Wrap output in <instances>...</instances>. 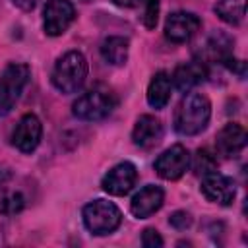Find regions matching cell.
Instances as JSON below:
<instances>
[{"mask_svg": "<svg viewBox=\"0 0 248 248\" xmlns=\"http://www.w3.org/2000/svg\"><path fill=\"white\" fill-rule=\"evenodd\" d=\"M207 76L205 64L202 60H190V62H182L176 66L174 74H172V83L178 91L188 93L192 91L196 85H200Z\"/></svg>", "mask_w": 248, "mask_h": 248, "instance_id": "cell-14", "label": "cell"}, {"mask_svg": "<svg viewBox=\"0 0 248 248\" xmlns=\"http://www.w3.org/2000/svg\"><path fill=\"white\" fill-rule=\"evenodd\" d=\"M81 215H83V225L87 227V231L99 236L110 234L122 223V213L116 207V203L108 200H101V198L89 202L83 207Z\"/></svg>", "mask_w": 248, "mask_h": 248, "instance_id": "cell-4", "label": "cell"}, {"mask_svg": "<svg viewBox=\"0 0 248 248\" xmlns=\"http://www.w3.org/2000/svg\"><path fill=\"white\" fill-rule=\"evenodd\" d=\"M200 190L205 196V200L219 203V205H231L234 202V196H236L234 180L227 174L217 172V170H211V172L202 176Z\"/></svg>", "mask_w": 248, "mask_h": 248, "instance_id": "cell-8", "label": "cell"}, {"mask_svg": "<svg viewBox=\"0 0 248 248\" xmlns=\"http://www.w3.org/2000/svg\"><path fill=\"white\" fill-rule=\"evenodd\" d=\"M76 19V8L70 0H46L43 10V29L50 37L62 35Z\"/></svg>", "mask_w": 248, "mask_h": 248, "instance_id": "cell-6", "label": "cell"}, {"mask_svg": "<svg viewBox=\"0 0 248 248\" xmlns=\"http://www.w3.org/2000/svg\"><path fill=\"white\" fill-rule=\"evenodd\" d=\"M138 180V170L132 163L124 161L114 165L101 180V188L110 196H126Z\"/></svg>", "mask_w": 248, "mask_h": 248, "instance_id": "cell-10", "label": "cell"}, {"mask_svg": "<svg viewBox=\"0 0 248 248\" xmlns=\"http://www.w3.org/2000/svg\"><path fill=\"white\" fill-rule=\"evenodd\" d=\"M190 165V155L188 149L180 143L170 145L169 149H165L157 159H155V172L165 178V180H176L180 178Z\"/></svg>", "mask_w": 248, "mask_h": 248, "instance_id": "cell-7", "label": "cell"}, {"mask_svg": "<svg viewBox=\"0 0 248 248\" xmlns=\"http://www.w3.org/2000/svg\"><path fill=\"white\" fill-rule=\"evenodd\" d=\"M215 147L223 157H236L246 147V130L236 122L225 124L215 136Z\"/></svg>", "mask_w": 248, "mask_h": 248, "instance_id": "cell-12", "label": "cell"}, {"mask_svg": "<svg viewBox=\"0 0 248 248\" xmlns=\"http://www.w3.org/2000/svg\"><path fill=\"white\" fill-rule=\"evenodd\" d=\"M118 105L116 95L103 87L97 85L89 91H85L83 95H79L74 105H72V112L76 118L79 120H87V122H95V120H103L107 118Z\"/></svg>", "mask_w": 248, "mask_h": 248, "instance_id": "cell-3", "label": "cell"}, {"mask_svg": "<svg viewBox=\"0 0 248 248\" xmlns=\"http://www.w3.org/2000/svg\"><path fill=\"white\" fill-rule=\"evenodd\" d=\"M170 89H172V81L170 76L167 72H157L149 85H147V103L153 108H165L167 103L170 101Z\"/></svg>", "mask_w": 248, "mask_h": 248, "instance_id": "cell-16", "label": "cell"}, {"mask_svg": "<svg viewBox=\"0 0 248 248\" xmlns=\"http://www.w3.org/2000/svg\"><path fill=\"white\" fill-rule=\"evenodd\" d=\"M202 27V19L192 12H172L165 21V37L170 43H188Z\"/></svg>", "mask_w": 248, "mask_h": 248, "instance_id": "cell-9", "label": "cell"}, {"mask_svg": "<svg viewBox=\"0 0 248 248\" xmlns=\"http://www.w3.org/2000/svg\"><path fill=\"white\" fill-rule=\"evenodd\" d=\"M43 136V124L35 114H23L19 118V122L16 124L14 132H12V143L23 151V153H31L37 149L39 141Z\"/></svg>", "mask_w": 248, "mask_h": 248, "instance_id": "cell-11", "label": "cell"}, {"mask_svg": "<svg viewBox=\"0 0 248 248\" xmlns=\"http://www.w3.org/2000/svg\"><path fill=\"white\" fill-rule=\"evenodd\" d=\"M211 118V103L203 93H186L174 112V130L180 136L202 134Z\"/></svg>", "mask_w": 248, "mask_h": 248, "instance_id": "cell-1", "label": "cell"}, {"mask_svg": "<svg viewBox=\"0 0 248 248\" xmlns=\"http://www.w3.org/2000/svg\"><path fill=\"white\" fill-rule=\"evenodd\" d=\"M31 68L23 62H12L4 68L0 78V116H6L17 103L23 87L29 83Z\"/></svg>", "mask_w": 248, "mask_h": 248, "instance_id": "cell-5", "label": "cell"}, {"mask_svg": "<svg viewBox=\"0 0 248 248\" xmlns=\"http://www.w3.org/2000/svg\"><path fill=\"white\" fill-rule=\"evenodd\" d=\"M128 48H130L128 39L118 37V35H110L101 43V56L107 64L122 66L128 60Z\"/></svg>", "mask_w": 248, "mask_h": 248, "instance_id": "cell-17", "label": "cell"}, {"mask_svg": "<svg viewBox=\"0 0 248 248\" xmlns=\"http://www.w3.org/2000/svg\"><path fill=\"white\" fill-rule=\"evenodd\" d=\"M215 14L229 25H238L246 14V0H219L215 4Z\"/></svg>", "mask_w": 248, "mask_h": 248, "instance_id": "cell-18", "label": "cell"}, {"mask_svg": "<svg viewBox=\"0 0 248 248\" xmlns=\"http://www.w3.org/2000/svg\"><path fill=\"white\" fill-rule=\"evenodd\" d=\"M85 78H87V60L79 50L64 52L56 60L50 76L52 85L64 95H70L81 89Z\"/></svg>", "mask_w": 248, "mask_h": 248, "instance_id": "cell-2", "label": "cell"}, {"mask_svg": "<svg viewBox=\"0 0 248 248\" xmlns=\"http://www.w3.org/2000/svg\"><path fill=\"white\" fill-rule=\"evenodd\" d=\"M10 176H12V172H10L8 169L0 167V186H2V184H6V182L10 180Z\"/></svg>", "mask_w": 248, "mask_h": 248, "instance_id": "cell-26", "label": "cell"}, {"mask_svg": "<svg viewBox=\"0 0 248 248\" xmlns=\"http://www.w3.org/2000/svg\"><path fill=\"white\" fill-rule=\"evenodd\" d=\"M169 225H170L172 229H176V231H186V229H190V225H192V215H190L188 211L178 209V211H174V213L169 217Z\"/></svg>", "mask_w": 248, "mask_h": 248, "instance_id": "cell-22", "label": "cell"}, {"mask_svg": "<svg viewBox=\"0 0 248 248\" xmlns=\"http://www.w3.org/2000/svg\"><path fill=\"white\" fill-rule=\"evenodd\" d=\"M165 202V192L161 186L155 184H147L143 186L130 202V211L138 217V219H147L149 215H153L155 211L161 209Z\"/></svg>", "mask_w": 248, "mask_h": 248, "instance_id": "cell-13", "label": "cell"}, {"mask_svg": "<svg viewBox=\"0 0 248 248\" xmlns=\"http://www.w3.org/2000/svg\"><path fill=\"white\" fill-rule=\"evenodd\" d=\"M141 244L145 248H161L163 246V238L155 229H145L141 234Z\"/></svg>", "mask_w": 248, "mask_h": 248, "instance_id": "cell-23", "label": "cell"}, {"mask_svg": "<svg viewBox=\"0 0 248 248\" xmlns=\"http://www.w3.org/2000/svg\"><path fill=\"white\" fill-rule=\"evenodd\" d=\"M211 170H217V159L207 149H198L196 159H194V172L203 176Z\"/></svg>", "mask_w": 248, "mask_h": 248, "instance_id": "cell-20", "label": "cell"}, {"mask_svg": "<svg viewBox=\"0 0 248 248\" xmlns=\"http://www.w3.org/2000/svg\"><path fill=\"white\" fill-rule=\"evenodd\" d=\"M19 10H23V12H29V10H33L37 4H39V0H12Z\"/></svg>", "mask_w": 248, "mask_h": 248, "instance_id": "cell-24", "label": "cell"}, {"mask_svg": "<svg viewBox=\"0 0 248 248\" xmlns=\"http://www.w3.org/2000/svg\"><path fill=\"white\" fill-rule=\"evenodd\" d=\"M25 207V198L21 192H8L0 198V213L16 215Z\"/></svg>", "mask_w": 248, "mask_h": 248, "instance_id": "cell-19", "label": "cell"}, {"mask_svg": "<svg viewBox=\"0 0 248 248\" xmlns=\"http://www.w3.org/2000/svg\"><path fill=\"white\" fill-rule=\"evenodd\" d=\"M141 23L145 29H155L157 19H159V0H141Z\"/></svg>", "mask_w": 248, "mask_h": 248, "instance_id": "cell-21", "label": "cell"}, {"mask_svg": "<svg viewBox=\"0 0 248 248\" xmlns=\"http://www.w3.org/2000/svg\"><path fill=\"white\" fill-rule=\"evenodd\" d=\"M116 6H120V8H134L140 0H112Z\"/></svg>", "mask_w": 248, "mask_h": 248, "instance_id": "cell-25", "label": "cell"}, {"mask_svg": "<svg viewBox=\"0 0 248 248\" xmlns=\"http://www.w3.org/2000/svg\"><path fill=\"white\" fill-rule=\"evenodd\" d=\"M163 138V124L159 118L151 114H141L136 120V126L132 130V141L143 149H149L157 145Z\"/></svg>", "mask_w": 248, "mask_h": 248, "instance_id": "cell-15", "label": "cell"}]
</instances>
